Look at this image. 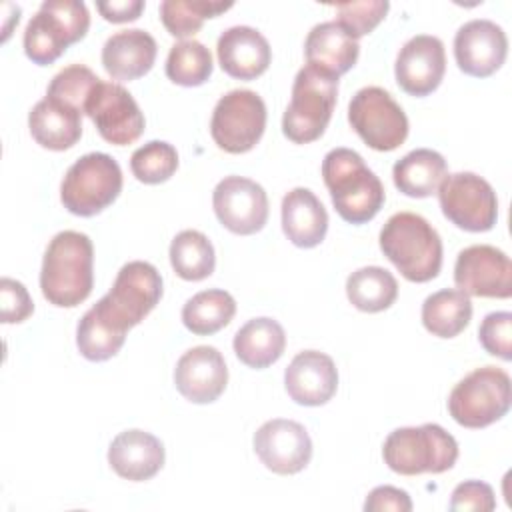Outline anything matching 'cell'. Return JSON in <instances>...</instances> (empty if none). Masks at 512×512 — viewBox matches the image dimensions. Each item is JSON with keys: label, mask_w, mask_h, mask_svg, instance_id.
<instances>
[{"label": "cell", "mask_w": 512, "mask_h": 512, "mask_svg": "<svg viewBox=\"0 0 512 512\" xmlns=\"http://www.w3.org/2000/svg\"><path fill=\"white\" fill-rule=\"evenodd\" d=\"M94 286V246L76 230L58 232L42 258L40 288L44 298L60 308L84 302Z\"/></svg>", "instance_id": "6da1fadb"}, {"label": "cell", "mask_w": 512, "mask_h": 512, "mask_svg": "<svg viewBox=\"0 0 512 512\" xmlns=\"http://www.w3.org/2000/svg\"><path fill=\"white\" fill-rule=\"evenodd\" d=\"M322 178L336 212L350 224L370 222L384 206L380 178L350 148H334L324 156Z\"/></svg>", "instance_id": "7a4b0ae2"}, {"label": "cell", "mask_w": 512, "mask_h": 512, "mask_svg": "<svg viewBox=\"0 0 512 512\" xmlns=\"http://www.w3.org/2000/svg\"><path fill=\"white\" fill-rule=\"evenodd\" d=\"M380 250L410 282H428L442 268L440 234L414 212H396L386 220L380 230Z\"/></svg>", "instance_id": "3957f363"}, {"label": "cell", "mask_w": 512, "mask_h": 512, "mask_svg": "<svg viewBox=\"0 0 512 512\" xmlns=\"http://www.w3.org/2000/svg\"><path fill=\"white\" fill-rule=\"evenodd\" d=\"M162 298V276L144 260L124 264L110 288L92 312L114 332L126 336L130 328L140 324Z\"/></svg>", "instance_id": "277c9868"}, {"label": "cell", "mask_w": 512, "mask_h": 512, "mask_svg": "<svg viewBox=\"0 0 512 512\" xmlns=\"http://www.w3.org/2000/svg\"><path fill=\"white\" fill-rule=\"evenodd\" d=\"M386 466L402 476L442 474L458 460V444L440 424L396 428L382 446Z\"/></svg>", "instance_id": "5b68a950"}, {"label": "cell", "mask_w": 512, "mask_h": 512, "mask_svg": "<svg viewBox=\"0 0 512 512\" xmlns=\"http://www.w3.org/2000/svg\"><path fill=\"white\" fill-rule=\"evenodd\" d=\"M338 78L306 64L298 70L290 104L282 116V132L294 144H308L318 140L336 106Z\"/></svg>", "instance_id": "8992f818"}, {"label": "cell", "mask_w": 512, "mask_h": 512, "mask_svg": "<svg viewBox=\"0 0 512 512\" xmlns=\"http://www.w3.org/2000/svg\"><path fill=\"white\" fill-rule=\"evenodd\" d=\"M90 28V14L78 0H46L24 30V52L38 64L58 60L70 44L80 42Z\"/></svg>", "instance_id": "52a82bcc"}, {"label": "cell", "mask_w": 512, "mask_h": 512, "mask_svg": "<svg viewBox=\"0 0 512 512\" xmlns=\"http://www.w3.org/2000/svg\"><path fill=\"white\" fill-rule=\"evenodd\" d=\"M122 192V170L104 152L80 156L68 170L60 186L64 208L82 218H90L108 208Z\"/></svg>", "instance_id": "ba28073f"}, {"label": "cell", "mask_w": 512, "mask_h": 512, "mask_svg": "<svg viewBox=\"0 0 512 512\" xmlns=\"http://www.w3.org/2000/svg\"><path fill=\"white\" fill-rule=\"evenodd\" d=\"M510 376L496 366H482L464 376L448 396V412L464 428H486L510 410Z\"/></svg>", "instance_id": "9c48e42d"}, {"label": "cell", "mask_w": 512, "mask_h": 512, "mask_svg": "<svg viewBox=\"0 0 512 512\" xmlns=\"http://www.w3.org/2000/svg\"><path fill=\"white\" fill-rule=\"evenodd\" d=\"M354 132L378 152L396 150L408 136V118L400 104L380 86L360 88L348 104Z\"/></svg>", "instance_id": "30bf717a"}, {"label": "cell", "mask_w": 512, "mask_h": 512, "mask_svg": "<svg viewBox=\"0 0 512 512\" xmlns=\"http://www.w3.org/2000/svg\"><path fill=\"white\" fill-rule=\"evenodd\" d=\"M266 128V104L252 90H230L214 106L210 134L228 154L252 150Z\"/></svg>", "instance_id": "8fae6325"}, {"label": "cell", "mask_w": 512, "mask_h": 512, "mask_svg": "<svg viewBox=\"0 0 512 512\" xmlns=\"http://www.w3.org/2000/svg\"><path fill=\"white\" fill-rule=\"evenodd\" d=\"M438 200L442 214L466 232H488L496 224V192L474 172L446 174L438 186Z\"/></svg>", "instance_id": "7c38bea8"}, {"label": "cell", "mask_w": 512, "mask_h": 512, "mask_svg": "<svg viewBox=\"0 0 512 512\" xmlns=\"http://www.w3.org/2000/svg\"><path fill=\"white\" fill-rule=\"evenodd\" d=\"M98 134L116 146L136 142L144 132V114L132 94L116 82H98L84 106Z\"/></svg>", "instance_id": "4fadbf2b"}, {"label": "cell", "mask_w": 512, "mask_h": 512, "mask_svg": "<svg viewBox=\"0 0 512 512\" xmlns=\"http://www.w3.org/2000/svg\"><path fill=\"white\" fill-rule=\"evenodd\" d=\"M212 206L220 224L240 236L260 232L268 220L264 188L244 176L222 178L212 192Z\"/></svg>", "instance_id": "5bb4252c"}, {"label": "cell", "mask_w": 512, "mask_h": 512, "mask_svg": "<svg viewBox=\"0 0 512 512\" xmlns=\"http://www.w3.org/2000/svg\"><path fill=\"white\" fill-rule=\"evenodd\" d=\"M458 290L478 298H510L512 264L510 258L490 244H474L460 250L454 264Z\"/></svg>", "instance_id": "9a60e30c"}, {"label": "cell", "mask_w": 512, "mask_h": 512, "mask_svg": "<svg viewBox=\"0 0 512 512\" xmlns=\"http://www.w3.org/2000/svg\"><path fill=\"white\" fill-rule=\"evenodd\" d=\"M254 452L268 470L288 476L308 466L312 440L300 422L274 418L256 430Z\"/></svg>", "instance_id": "2e32d148"}, {"label": "cell", "mask_w": 512, "mask_h": 512, "mask_svg": "<svg viewBox=\"0 0 512 512\" xmlns=\"http://www.w3.org/2000/svg\"><path fill=\"white\" fill-rule=\"evenodd\" d=\"M446 72V52L440 38L430 34L412 36L398 52L394 76L398 86L416 98L432 94Z\"/></svg>", "instance_id": "e0dca14e"}, {"label": "cell", "mask_w": 512, "mask_h": 512, "mask_svg": "<svg viewBox=\"0 0 512 512\" xmlns=\"http://www.w3.org/2000/svg\"><path fill=\"white\" fill-rule=\"evenodd\" d=\"M508 38L504 30L486 18H476L458 28L454 58L458 68L474 78L492 76L506 60Z\"/></svg>", "instance_id": "ac0fdd59"}, {"label": "cell", "mask_w": 512, "mask_h": 512, "mask_svg": "<svg viewBox=\"0 0 512 512\" xmlns=\"http://www.w3.org/2000/svg\"><path fill=\"white\" fill-rule=\"evenodd\" d=\"M228 368L214 346H194L184 352L174 368L176 390L194 404L214 402L226 388Z\"/></svg>", "instance_id": "d6986e66"}, {"label": "cell", "mask_w": 512, "mask_h": 512, "mask_svg": "<svg viewBox=\"0 0 512 512\" xmlns=\"http://www.w3.org/2000/svg\"><path fill=\"white\" fill-rule=\"evenodd\" d=\"M284 386L296 404L322 406L336 394V364L328 354L318 350L298 352L284 372Z\"/></svg>", "instance_id": "ffe728a7"}, {"label": "cell", "mask_w": 512, "mask_h": 512, "mask_svg": "<svg viewBox=\"0 0 512 512\" xmlns=\"http://www.w3.org/2000/svg\"><path fill=\"white\" fill-rule=\"evenodd\" d=\"M220 68L238 80H254L264 74L272 60L268 40L252 26L224 30L216 44Z\"/></svg>", "instance_id": "44dd1931"}, {"label": "cell", "mask_w": 512, "mask_h": 512, "mask_svg": "<svg viewBox=\"0 0 512 512\" xmlns=\"http://www.w3.org/2000/svg\"><path fill=\"white\" fill-rule=\"evenodd\" d=\"M108 464L120 478L132 482L150 480L164 466V446L150 432L124 430L108 448Z\"/></svg>", "instance_id": "7402d4cb"}, {"label": "cell", "mask_w": 512, "mask_h": 512, "mask_svg": "<svg viewBox=\"0 0 512 512\" xmlns=\"http://www.w3.org/2000/svg\"><path fill=\"white\" fill-rule=\"evenodd\" d=\"M156 52V40L146 30H120L104 42L102 66L114 80H136L152 70Z\"/></svg>", "instance_id": "603a6c76"}, {"label": "cell", "mask_w": 512, "mask_h": 512, "mask_svg": "<svg viewBox=\"0 0 512 512\" xmlns=\"http://www.w3.org/2000/svg\"><path fill=\"white\" fill-rule=\"evenodd\" d=\"M32 138L48 150H68L82 136V110L52 96H44L28 114Z\"/></svg>", "instance_id": "cb8c5ba5"}, {"label": "cell", "mask_w": 512, "mask_h": 512, "mask_svg": "<svg viewBox=\"0 0 512 512\" xmlns=\"http://www.w3.org/2000/svg\"><path fill=\"white\" fill-rule=\"evenodd\" d=\"M282 230L298 248L318 246L328 232V212L308 188H292L282 198Z\"/></svg>", "instance_id": "d4e9b609"}, {"label": "cell", "mask_w": 512, "mask_h": 512, "mask_svg": "<svg viewBox=\"0 0 512 512\" xmlns=\"http://www.w3.org/2000/svg\"><path fill=\"white\" fill-rule=\"evenodd\" d=\"M306 62L332 76L346 74L358 60L360 46L336 20L316 24L304 42Z\"/></svg>", "instance_id": "484cf974"}, {"label": "cell", "mask_w": 512, "mask_h": 512, "mask_svg": "<svg viewBox=\"0 0 512 512\" xmlns=\"http://www.w3.org/2000/svg\"><path fill=\"white\" fill-rule=\"evenodd\" d=\"M234 352L242 364L248 368H268L274 364L286 348V334L280 322L260 316L248 320L234 334Z\"/></svg>", "instance_id": "4316f807"}, {"label": "cell", "mask_w": 512, "mask_h": 512, "mask_svg": "<svg viewBox=\"0 0 512 512\" xmlns=\"http://www.w3.org/2000/svg\"><path fill=\"white\" fill-rule=\"evenodd\" d=\"M448 174L446 160L430 148H416L400 158L392 168L394 186L410 198L432 196Z\"/></svg>", "instance_id": "83f0119b"}, {"label": "cell", "mask_w": 512, "mask_h": 512, "mask_svg": "<svg viewBox=\"0 0 512 512\" xmlns=\"http://www.w3.org/2000/svg\"><path fill=\"white\" fill-rule=\"evenodd\" d=\"M472 318L470 296L458 288H444L430 294L422 304V324L438 338L458 336Z\"/></svg>", "instance_id": "f1b7e54d"}, {"label": "cell", "mask_w": 512, "mask_h": 512, "mask_svg": "<svg viewBox=\"0 0 512 512\" xmlns=\"http://www.w3.org/2000/svg\"><path fill=\"white\" fill-rule=\"evenodd\" d=\"M236 314V300L232 294L220 288L202 290L194 294L182 308L184 326L196 336H210L224 326Z\"/></svg>", "instance_id": "f546056e"}, {"label": "cell", "mask_w": 512, "mask_h": 512, "mask_svg": "<svg viewBox=\"0 0 512 512\" xmlns=\"http://www.w3.org/2000/svg\"><path fill=\"white\" fill-rule=\"evenodd\" d=\"M346 296L362 312H382L398 298V282L386 268L364 266L348 276Z\"/></svg>", "instance_id": "4dcf8cb0"}, {"label": "cell", "mask_w": 512, "mask_h": 512, "mask_svg": "<svg viewBox=\"0 0 512 512\" xmlns=\"http://www.w3.org/2000/svg\"><path fill=\"white\" fill-rule=\"evenodd\" d=\"M170 264L182 280H204L216 266L214 246L202 232L182 230L170 244Z\"/></svg>", "instance_id": "1f68e13d"}, {"label": "cell", "mask_w": 512, "mask_h": 512, "mask_svg": "<svg viewBox=\"0 0 512 512\" xmlns=\"http://www.w3.org/2000/svg\"><path fill=\"white\" fill-rule=\"evenodd\" d=\"M232 8V2L216 0H164L160 4V20L168 34L186 38L196 34L206 18H214Z\"/></svg>", "instance_id": "d6a6232c"}, {"label": "cell", "mask_w": 512, "mask_h": 512, "mask_svg": "<svg viewBox=\"0 0 512 512\" xmlns=\"http://www.w3.org/2000/svg\"><path fill=\"white\" fill-rule=\"evenodd\" d=\"M212 54L198 40L176 42L166 58V76L180 86H200L212 74Z\"/></svg>", "instance_id": "836d02e7"}, {"label": "cell", "mask_w": 512, "mask_h": 512, "mask_svg": "<svg viewBox=\"0 0 512 512\" xmlns=\"http://www.w3.org/2000/svg\"><path fill=\"white\" fill-rule=\"evenodd\" d=\"M126 336L114 332L110 326H106L92 308L86 310V314L80 318L76 328V346L80 354L90 362H104L112 356H116L124 344Z\"/></svg>", "instance_id": "e575fe53"}, {"label": "cell", "mask_w": 512, "mask_h": 512, "mask_svg": "<svg viewBox=\"0 0 512 512\" xmlns=\"http://www.w3.org/2000/svg\"><path fill=\"white\" fill-rule=\"evenodd\" d=\"M132 174L144 184L166 182L178 168V152L164 140H150L130 158Z\"/></svg>", "instance_id": "d590c367"}, {"label": "cell", "mask_w": 512, "mask_h": 512, "mask_svg": "<svg viewBox=\"0 0 512 512\" xmlns=\"http://www.w3.org/2000/svg\"><path fill=\"white\" fill-rule=\"evenodd\" d=\"M98 82H100V78L90 68H86L82 64H72V66H66L64 70H60L52 78L46 96L68 102L74 108L82 110V114H84L86 100Z\"/></svg>", "instance_id": "8d00e7d4"}, {"label": "cell", "mask_w": 512, "mask_h": 512, "mask_svg": "<svg viewBox=\"0 0 512 512\" xmlns=\"http://www.w3.org/2000/svg\"><path fill=\"white\" fill-rule=\"evenodd\" d=\"M390 4L386 0L342 2L336 4V22L352 36L360 38L370 34L386 16Z\"/></svg>", "instance_id": "74e56055"}, {"label": "cell", "mask_w": 512, "mask_h": 512, "mask_svg": "<svg viewBox=\"0 0 512 512\" xmlns=\"http://www.w3.org/2000/svg\"><path fill=\"white\" fill-rule=\"evenodd\" d=\"M478 340L482 348L502 360H512V314L490 312L484 316L478 328Z\"/></svg>", "instance_id": "f35d334b"}, {"label": "cell", "mask_w": 512, "mask_h": 512, "mask_svg": "<svg viewBox=\"0 0 512 512\" xmlns=\"http://www.w3.org/2000/svg\"><path fill=\"white\" fill-rule=\"evenodd\" d=\"M34 312V302L26 286L14 278L0 280V316L4 324L24 322Z\"/></svg>", "instance_id": "ab89813d"}, {"label": "cell", "mask_w": 512, "mask_h": 512, "mask_svg": "<svg viewBox=\"0 0 512 512\" xmlns=\"http://www.w3.org/2000/svg\"><path fill=\"white\" fill-rule=\"evenodd\" d=\"M496 508L494 490L490 484L480 480H466L460 482L450 498V510L464 512V510H476V512H490Z\"/></svg>", "instance_id": "60d3db41"}, {"label": "cell", "mask_w": 512, "mask_h": 512, "mask_svg": "<svg viewBox=\"0 0 512 512\" xmlns=\"http://www.w3.org/2000/svg\"><path fill=\"white\" fill-rule=\"evenodd\" d=\"M366 512H382V510H394V512H410L412 510V500L406 490L394 488V486H376L366 502H364Z\"/></svg>", "instance_id": "b9f144b4"}, {"label": "cell", "mask_w": 512, "mask_h": 512, "mask_svg": "<svg viewBox=\"0 0 512 512\" xmlns=\"http://www.w3.org/2000/svg\"><path fill=\"white\" fill-rule=\"evenodd\" d=\"M96 8L104 20L122 24V22L136 20L140 16V12L144 10V2L142 0H112V2H98Z\"/></svg>", "instance_id": "7bdbcfd3"}]
</instances>
